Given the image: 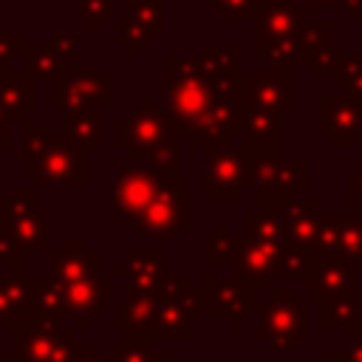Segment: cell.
I'll return each mask as SVG.
<instances>
[{"label": "cell", "mask_w": 362, "mask_h": 362, "mask_svg": "<svg viewBox=\"0 0 362 362\" xmlns=\"http://www.w3.org/2000/svg\"><path fill=\"white\" fill-rule=\"evenodd\" d=\"M345 181H348V184H345L348 198H362V164H359V167H356V173H354V175H348Z\"/></svg>", "instance_id": "e0dca14e"}, {"label": "cell", "mask_w": 362, "mask_h": 362, "mask_svg": "<svg viewBox=\"0 0 362 362\" xmlns=\"http://www.w3.org/2000/svg\"><path fill=\"white\" fill-rule=\"evenodd\" d=\"M34 308V286L23 277L0 280V328H14Z\"/></svg>", "instance_id": "ba28073f"}, {"label": "cell", "mask_w": 362, "mask_h": 362, "mask_svg": "<svg viewBox=\"0 0 362 362\" xmlns=\"http://www.w3.org/2000/svg\"><path fill=\"white\" fill-rule=\"evenodd\" d=\"M88 351L74 328H62L57 317L34 308L11 328V362H76Z\"/></svg>", "instance_id": "6da1fadb"}, {"label": "cell", "mask_w": 362, "mask_h": 362, "mask_svg": "<svg viewBox=\"0 0 362 362\" xmlns=\"http://www.w3.org/2000/svg\"><path fill=\"white\" fill-rule=\"evenodd\" d=\"M305 23V8L294 6L291 0H269L263 8V25L257 31V54L274 65H288L300 54Z\"/></svg>", "instance_id": "7a4b0ae2"}, {"label": "cell", "mask_w": 362, "mask_h": 362, "mask_svg": "<svg viewBox=\"0 0 362 362\" xmlns=\"http://www.w3.org/2000/svg\"><path fill=\"white\" fill-rule=\"evenodd\" d=\"M34 286V311L45 317L65 314V283L59 280H31Z\"/></svg>", "instance_id": "4fadbf2b"}, {"label": "cell", "mask_w": 362, "mask_h": 362, "mask_svg": "<svg viewBox=\"0 0 362 362\" xmlns=\"http://www.w3.org/2000/svg\"><path fill=\"white\" fill-rule=\"evenodd\" d=\"M345 11L362 20V0H348V3H345Z\"/></svg>", "instance_id": "d6986e66"}, {"label": "cell", "mask_w": 362, "mask_h": 362, "mask_svg": "<svg viewBox=\"0 0 362 362\" xmlns=\"http://www.w3.org/2000/svg\"><path fill=\"white\" fill-rule=\"evenodd\" d=\"M99 263V255H76V249H62L59 255H54V277L59 283H76V280H85L93 274Z\"/></svg>", "instance_id": "30bf717a"}, {"label": "cell", "mask_w": 362, "mask_h": 362, "mask_svg": "<svg viewBox=\"0 0 362 362\" xmlns=\"http://www.w3.org/2000/svg\"><path fill=\"white\" fill-rule=\"evenodd\" d=\"M334 82L342 85L348 90V96H362V57L359 59H348L345 51L334 68Z\"/></svg>", "instance_id": "9a60e30c"}, {"label": "cell", "mask_w": 362, "mask_h": 362, "mask_svg": "<svg viewBox=\"0 0 362 362\" xmlns=\"http://www.w3.org/2000/svg\"><path fill=\"white\" fill-rule=\"evenodd\" d=\"M308 3H311V6H342V8H345L348 0H308Z\"/></svg>", "instance_id": "ffe728a7"}, {"label": "cell", "mask_w": 362, "mask_h": 362, "mask_svg": "<svg viewBox=\"0 0 362 362\" xmlns=\"http://www.w3.org/2000/svg\"><path fill=\"white\" fill-rule=\"evenodd\" d=\"M322 133L334 147H356L362 139V96H325L322 99Z\"/></svg>", "instance_id": "3957f363"}, {"label": "cell", "mask_w": 362, "mask_h": 362, "mask_svg": "<svg viewBox=\"0 0 362 362\" xmlns=\"http://www.w3.org/2000/svg\"><path fill=\"white\" fill-rule=\"evenodd\" d=\"M189 339V314L178 300L158 297V311L153 322V342H178Z\"/></svg>", "instance_id": "9c48e42d"}, {"label": "cell", "mask_w": 362, "mask_h": 362, "mask_svg": "<svg viewBox=\"0 0 362 362\" xmlns=\"http://www.w3.org/2000/svg\"><path fill=\"white\" fill-rule=\"evenodd\" d=\"M158 311V297H130L116 305V325L136 342H153V322Z\"/></svg>", "instance_id": "52a82bcc"}, {"label": "cell", "mask_w": 362, "mask_h": 362, "mask_svg": "<svg viewBox=\"0 0 362 362\" xmlns=\"http://www.w3.org/2000/svg\"><path fill=\"white\" fill-rule=\"evenodd\" d=\"M320 206L317 201H308V204H297V206H288V232L297 238V243L303 246L305 240L317 238V229H320Z\"/></svg>", "instance_id": "7c38bea8"}, {"label": "cell", "mask_w": 362, "mask_h": 362, "mask_svg": "<svg viewBox=\"0 0 362 362\" xmlns=\"http://www.w3.org/2000/svg\"><path fill=\"white\" fill-rule=\"evenodd\" d=\"M223 17H255L266 8L269 0H215Z\"/></svg>", "instance_id": "2e32d148"}, {"label": "cell", "mask_w": 362, "mask_h": 362, "mask_svg": "<svg viewBox=\"0 0 362 362\" xmlns=\"http://www.w3.org/2000/svg\"><path fill=\"white\" fill-rule=\"evenodd\" d=\"M116 362H167L164 354L153 351V342H136V339H119L113 345Z\"/></svg>", "instance_id": "5bb4252c"}, {"label": "cell", "mask_w": 362, "mask_h": 362, "mask_svg": "<svg viewBox=\"0 0 362 362\" xmlns=\"http://www.w3.org/2000/svg\"><path fill=\"white\" fill-rule=\"evenodd\" d=\"M334 25L331 20H320L314 25H305L303 40H300V57H305L311 71H334L339 57H342V45L331 42Z\"/></svg>", "instance_id": "8992f818"}, {"label": "cell", "mask_w": 362, "mask_h": 362, "mask_svg": "<svg viewBox=\"0 0 362 362\" xmlns=\"http://www.w3.org/2000/svg\"><path fill=\"white\" fill-rule=\"evenodd\" d=\"M212 158H215L209 164L212 184H232L235 192L240 195V184L246 178V161H243V156H238L232 150H223L221 156H212Z\"/></svg>", "instance_id": "8fae6325"}, {"label": "cell", "mask_w": 362, "mask_h": 362, "mask_svg": "<svg viewBox=\"0 0 362 362\" xmlns=\"http://www.w3.org/2000/svg\"><path fill=\"white\" fill-rule=\"evenodd\" d=\"M246 107H272V110H288L294 105V79L288 65H277L274 71L249 76L243 88Z\"/></svg>", "instance_id": "277c9868"}, {"label": "cell", "mask_w": 362, "mask_h": 362, "mask_svg": "<svg viewBox=\"0 0 362 362\" xmlns=\"http://www.w3.org/2000/svg\"><path fill=\"white\" fill-rule=\"evenodd\" d=\"M76 362H116V359H113V354H90V351H88V354L79 356Z\"/></svg>", "instance_id": "ac0fdd59"}, {"label": "cell", "mask_w": 362, "mask_h": 362, "mask_svg": "<svg viewBox=\"0 0 362 362\" xmlns=\"http://www.w3.org/2000/svg\"><path fill=\"white\" fill-rule=\"evenodd\" d=\"M110 297H113L110 280L85 277L76 283H65V314H71L76 320V328H85L88 317L96 314Z\"/></svg>", "instance_id": "5b68a950"}]
</instances>
